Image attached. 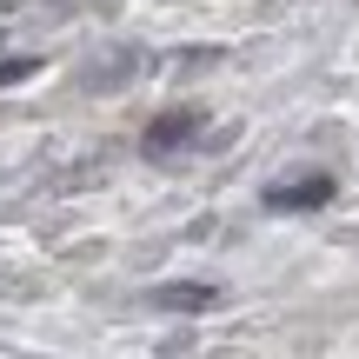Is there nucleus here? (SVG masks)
<instances>
[{"label": "nucleus", "mask_w": 359, "mask_h": 359, "mask_svg": "<svg viewBox=\"0 0 359 359\" xmlns=\"http://www.w3.org/2000/svg\"><path fill=\"white\" fill-rule=\"evenodd\" d=\"M333 200V180L326 173H306V180H280V187H266V206L273 213H313V206Z\"/></svg>", "instance_id": "f257e3e1"}, {"label": "nucleus", "mask_w": 359, "mask_h": 359, "mask_svg": "<svg viewBox=\"0 0 359 359\" xmlns=\"http://www.w3.org/2000/svg\"><path fill=\"white\" fill-rule=\"evenodd\" d=\"M193 133H200V114H167V120H154V127H147V140H140V147L160 160V154H173V147H187Z\"/></svg>", "instance_id": "f03ea898"}, {"label": "nucleus", "mask_w": 359, "mask_h": 359, "mask_svg": "<svg viewBox=\"0 0 359 359\" xmlns=\"http://www.w3.org/2000/svg\"><path fill=\"white\" fill-rule=\"evenodd\" d=\"M160 299H167V306H206L213 293H206V286H167Z\"/></svg>", "instance_id": "7ed1b4c3"}, {"label": "nucleus", "mask_w": 359, "mask_h": 359, "mask_svg": "<svg viewBox=\"0 0 359 359\" xmlns=\"http://www.w3.org/2000/svg\"><path fill=\"white\" fill-rule=\"evenodd\" d=\"M34 74V60H0V87H7V80H27Z\"/></svg>", "instance_id": "20e7f679"}]
</instances>
